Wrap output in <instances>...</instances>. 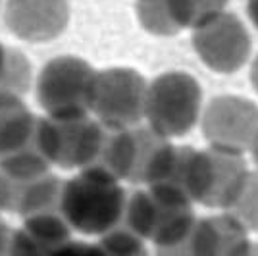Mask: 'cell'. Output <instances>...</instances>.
Instances as JSON below:
<instances>
[{
	"label": "cell",
	"instance_id": "cell-1",
	"mask_svg": "<svg viewBox=\"0 0 258 256\" xmlns=\"http://www.w3.org/2000/svg\"><path fill=\"white\" fill-rule=\"evenodd\" d=\"M64 210L79 231L100 233L116 224L123 210V191L116 177L100 170L70 181L64 195Z\"/></svg>",
	"mask_w": 258,
	"mask_h": 256
},
{
	"label": "cell",
	"instance_id": "cell-2",
	"mask_svg": "<svg viewBox=\"0 0 258 256\" xmlns=\"http://www.w3.org/2000/svg\"><path fill=\"white\" fill-rule=\"evenodd\" d=\"M243 154L210 147L197 150L193 160L191 199L214 208H231L248 179Z\"/></svg>",
	"mask_w": 258,
	"mask_h": 256
},
{
	"label": "cell",
	"instance_id": "cell-3",
	"mask_svg": "<svg viewBox=\"0 0 258 256\" xmlns=\"http://www.w3.org/2000/svg\"><path fill=\"white\" fill-rule=\"evenodd\" d=\"M201 106V89L187 74H168L160 77L147 100L152 127L164 137L189 131Z\"/></svg>",
	"mask_w": 258,
	"mask_h": 256
},
{
	"label": "cell",
	"instance_id": "cell-4",
	"mask_svg": "<svg viewBox=\"0 0 258 256\" xmlns=\"http://www.w3.org/2000/svg\"><path fill=\"white\" fill-rule=\"evenodd\" d=\"M205 135L216 149L243 154L258 135V108L247 98H214L205 116Z\"/></svg>",
	"mask_w": 258,
	"mask_h": 256
},
{
	"label": "cell",
	"instance_id": "cell-5",
	"mask_svg": "<svg viewBox=\"0 0 258 256\" xmlns=\"http://www.w3.org/2000/svg\"><path fill=\"white\" fill-rule=\"evenodd\" d=\"M193 41L205 64L222 74L239 70L250 52V39L243 23L233 14L226 12L205 27L197 29Z\"/></svg>",
	"mask_w": 258,
	"mask_h": 256
},
{
	"label": "cell",
	"instance_id": "cell-6",
	"mask_svg": "<svg viewBox=\"0 0 258 256\" xmlns=\"http://www.w3.org/2000/svg\"><path fill=\"white\" fill-rule=\"evenodd\" d=\"M197 252L201 256H243L247 239L241 222L233 216L201 222L195 231Z\"/></svg>",
	"mask_w": 258,
	"mask_h": 256
},
{
	"label": "cell",
	"instance_id": "cell-7",
	"mask_svg": "<svg viewBox=\"0 0 258 256\" xmlns=\"http://www.w3.org/2000/svg\"><path fill=\"white\" fill-rule=\"evenodd\" d=\"M229 210V216H233L237 222H258V171L256 173H248V179L245 189L241 193V197L235 201V204Z\"/></svg>",
	"mask_w": 258,
	"mask_h": 256
},
{
	"label": "cell",
	"instance_id": "cell-8",
	"mask_svg": "<svg viewBox=\"0 0 258 256\" xmlns=\"http://www.w3.org/2000/svg\"><path fill=\"white\" fill-rule=\"evenodd\" d=\"M48 256H106L104 248L93 243H83V241H70L62 245L54 246L52 252Z\"/></svg>",
	"mask_w": 258,
	"mask_h": 256
},
{
	"label": "cell",
	"instance_id": "cell-9",
	"mask_svg": "<svg viewBox=\"0 0 258 256\" xmlns=\"http://www.w3.org/2000/svg\"><path fill=\"white\" fill-rule=\"evenodd\" d=\"M247 12H248V18H250V22L254 23V27L258 29V0H248Z\"/></svg>",
	"mask_w": 258,
	"mask_h": 256
},
{
	"label": "cell",
	"instance_id": "cell-10",
	"mask_svg": "<svg viewBox=\"0 0 258 256\" xmlns=\"http://www.w3.org/2000/svg\"><path fill=\"white\" fill-rule=\"evenodd\" d=\"M250 150H252V158H254V164H256V168H258V135H256V139H254V143H252Z\"/></svg>",
	"mask_w": 258,
	"mask_h": 256
},
{
	"label": "cell",
	"instance_id": "cell-11",
	"mask_svg": "<svg viewBox=\"0 0 258 256\" xmlns=\"http://www.w3.org/2000/svg\"><path fill=\"white\" fill-rule=\"evenodd\" d=\"M252 85H254V89H258V58L254 62V68H252Z\"/></svg>",
	"mask_w": 258,
	"mask_h": 256
},
{
	"label": "cell",
	"instance_id": "cell-12",
	"mask_svg": "<svg viewBox=\"0 0 258 256\" xmlns=\"http://www.w3.org/2000/svg\"><path fill=\"white\" fill-rule=\"evenodd\" d=\"M0 68H2V50H0Z\"/></svg>",
	"mask_w": 258,
	"mask_h": 256
}]
</instances>
